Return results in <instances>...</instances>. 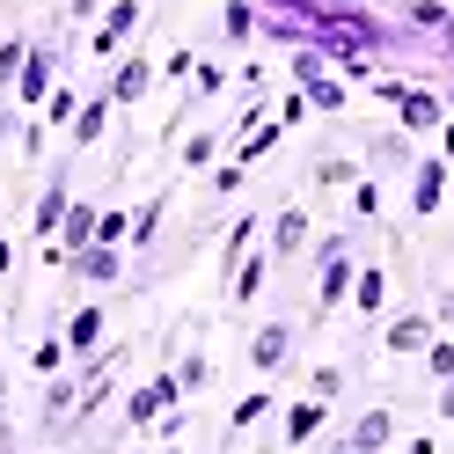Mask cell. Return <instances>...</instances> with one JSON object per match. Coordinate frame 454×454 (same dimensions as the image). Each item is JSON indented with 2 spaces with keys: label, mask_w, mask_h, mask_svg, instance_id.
Returning <instances> with one entry per match:
<instances>
[{
  "label": "cell",
  "mask_w": 454,
  "mask_h": 454,
  "mask_svg": "<svg viewBox=\"0 0 454 454\" xmlns=\"http://www.w3.org/2000/svg\"><path fill=\"white\" fill-rule=\"evenodd\" d=\"M352 278H359V242L352 235H323L316 242V308H308V323L352 308Z\"/></svg>",
  "instance_id": "1"
},
{
  "label": "cell",
  "mask_w": 454,
  "mask_h": 454,
  "mask_svg": "<svg viewBox=\"0 0 454 454\" xmlns=\"http://www.w3.org/2000/svg\"><path fill=\"white\" fill-rule=\"evenodd\" d=\"M176 403H184V381H176V366H161V374H147V381L118 403V425H125V433H147V425L168 418Z\"/></svg>",
  "instance_id": "2"
},
{
  "label": "cell",
  "mask_w": 454,
  "mask_h": 454,
  "mask_svg": "<svg viewBox=\"0 0 454 454\" xmlns=\"http://www.w3.org/2000/svg\"><path fill=\"white\" fill-rule=\"evenodd\" d=\"M59 59H67L59 37H30V59H22V81H15V110H44L51 103V89H59Z\"/></svg>",
  "instance_id": "3"
},
{
  "label": "cell",
  "mask_w": 454,
  "mask_h": 454,
  "mask_svg": "<svg viewBox=\"0 0 454 454\" xmlns=\"http://www.w3.org/2000/svg\"><path fill=\"white\" fill-rule=\"evenodd\" d=\"M147 22V0H110L103 8V22L89 30V59H103V67H118L125 59V37Z\"/></svg>",
  "instance_id": "4"
},
{
  "label": "cell",
  "mask_w": 454,
  "mask_h": 454,
  "mask_svg": "<svg viewBox=\"0 0 454 454\" xmlns=\"http://www.w3.org/2000/svg\"><path fill=\"white\" fill-rule=\"evenodd\" d=\"M294 345H301V330H294L286 316H271V323L249 330L242 359H249V374H286V366H294Z\"/></svg>",
  "instance_id": "5"
},
{
  "label": "cell",
  "mask_w": 454,
  "mask_h": 454,
  "mask_svg": "<svg viewBox=\"0 0 454 454\" xmlns=\"http://www.w3.org/2000/svg\"><path fill=\"white\" fill-rule=\"evenodd\" d=\"M59 271H67V286H118V278L132 271V249H103V242H89V249H74Z\"/></svg>",
  "instance_id": "6"
},
{
  "label": "cell",
  "mask_w": 454,
  "mask_h": 454,
  "mask_svg": "<svg viewBox=\"0 0 454 454\" xmlns=\"http://www.w3.org/2000/svg\"><path fill=\"white\" fill-rule=\"evenodd\" d=\"M67 206H74V154L51 168V184L37 191V213H30V235L37 242H59V227H67Z\"/></svg>",
  "instance_id": "7"
},
{
  "label": "cell",
  "mask_w": 454,
  "mask_h": 454,
  "mask_svg": "<svg viewBox=\"0 0 454 454\" xmlns=\"http://www.w3.org/2000/svg\"><path fill=\"white\" fill-rule=\"evenodd\" d=\"M308 235H316L308 206H278V213L264 220V249H271V264H294V257H308Z\"/></svg>",
  "instance_id": "8"
},
{
  "label": "cell",
  "mask_w": 454,
  "mask_h": 454,
  "mask_svg": "<svg viewBox=\"0 0 454 454\" xmlns=\"http://www.w3.org/2000/svg\"><path fill=\"white\" fill-rule=\"evenodd\" d=\"M388 440H395V403H366V411L345 425L337 454H388Z\"/></svg>",
  "instance_id": "9"
},
{
  "label": "cell",
  "mask_w": 454,
  "mask_h": 454,
  "mask_svg": "<svg viewBox=\"0 0 454 454\" xmlns=\"http://www.w3.org/2000/svg\"><path fill=\"white\" fill-rule=\"evenodd\" d=\"M330 425V403L323 395H301V403H278V447L286 454H308V440H316Z\"/></svg>",
  "instance_id": "10"
},
{
  "label": "cell",
  "mask_w": 454,
  "mask_h": 454,
  "mask_svg": "<svg viewBox=\"0 0 454 454\" xmlns=\"http://www.w3.org/2000/svg\"><path fill=\"white\" fill-rule=\"evenodd\" d=\"M395 125H403L411 139H433V132L447 125V96H440V89H425V81H411L403 103H395Z\"/></svg>",
  "instance_id": "11"
},
{
  "label": "cell",
  "mask_w": 454,
  "mask_h": 454,
  "mask_svg": "<svg viewBox=\"0 0 454 454\" xmlns=\"http://www.w3.org/2000/svg\"><path fill=\"white\" fill-rule=\"evenodd\" d=\"M440 337V316L433 308H403V316H388V330H381V352H395V359H411V352H425Z\"/></svg>",
  "instance_id": "12"
},
{
  "label": "cell",
  "mask_w": 454,
  "mask_h": 454,
  "mask_svg": "<svg viewBox=\"0 0 454 454\" xmlns=\"http://www.w3.org/2000/svg\"><path fill=\"white\" fill-rule=\"evenodd\" d=\"M154 74H161V67L147 59V51H125V59L110 67V81H103V96L118 103V110H139V96L154 89Z\"/></svg>",
  "instance_id": "13"
},
{
  "label": "cell",
  "mask_w": 454,
  "mask_h": 454,
  "mask_svg": "<svg viewBox=\"0 0 454 454\" xmlns=\"http://www.w3.org/2000/svg\"><path fill=\"white\" fill-rule=\"evenodd\" d=\"M103 330H110V308H103V301H81L74 316L59 323V337H67V352H74V366L103 352Z\"/></svg>",
  "instance_id": "14"
},
{
  "label": "cell",
  "mask_w": 454,
  "mask_h": 454,
  "mask_svg": "<svg viewBox=\"0 0 454 454\" xmlns=\"http://www.w3.org/2000/svg\"><path fill=\"white\" fill-rule=\"evenodd\" d=\"M447 176H454V168H447L440 154H418V168H411V220H433V213H440Z\"/></svg>",
  "instance_id": "15"
},
{
  "label": "cell",
  "mask_w": 454,
  "mask_h": 454,
  "mask_svg": "<svg viewBox=\"0 0 454 454\" xmlns=\"http://www.w3.org/2000/svg\"><path fill=\"white\" fill-rule=\"evenodd\" d=\"M168 206H176V184H161V191H147L132 206V257H147V249L161 242V220H168Z\"/></svg>",
  "instance_id": "16"
},
{
  "label": "cell",
  "mask_w": 454,
  "mask_h": 454,
  "mask_svg": "<svg viewBox=\"0 0 454 454\" xmlns=\"http://www.w3.org/2000/svg\"><path fill=\"white\" fill-rule=\"evenodd\" d=\"M366 168H418V139L403 125H388V132H366Z\"/></svg>",
  "instance_id": "17"
},
{
  "label": "cell",
  "mask_w": 454,
  "mask_h": 454,
  "mask_svg": "<svg viewBox=\"0 0 454 454\" xmlns=\"http://www.w3.org/2000/svg\"><path fill=\"white\" fill-rule=\"evenodd\" d=\"M110 118H118V103H110V96L96 89L89 103H81V118L67 125V154H89V147H96V139L110 132Z\"/></svg>",
  "instance_id": "18"
},
{
  "label": "cell",
  "mask_w": 454,
  "mask_h": 454,
  "mask_svg": "<svg viewBox=\"0 0 454 454\" xmlns=\"http://www.w3.org/2000/svg\"><path fill=\"white\" fill-rule=\"evenodd\" d=\"M264 278H271V249L257 242V249H249V257H242L235 271H227V301H235V308H257V294H264Z\"/></svg>",
  "instance_id": "19"
},
{
  "label": "cell",
  "mask_w": 454,
  "mask_h": 454,
  "mask_svg": "<svg viewBox=\"0 0 454 454\" xmlns=\"http://www.w3.org/2000/svg\"><path fill=\"white\" fill-rule=\"evenodd\" d=\"M271 411H278V395H271V388H249V395H242V403H235V411H227V454H235V447H242L249 433H257V425H264Z\"/></svg>",
  "instance_id": "20"
},
{
  "label": "cell",
  "mask_w": 454,
  "mask_h": 454,
  "mask_svg": "<svg viewBox=\"0 0 454 454\" xmlns=\"http://www.w3.org/2000/svg\"><path fill=\"white\" fill-rule=\"evenodd\" d=\"M257 235H264V220H257V213H235V220L220 227V278L235 271V264L249 257V249H257Z\"/></svg>",
  "instance_id": "21"
},
{
  "label": "cell",
  "mask_w": 454,
  "mask_h": 454,
  "mask_svg": "<svg viewBox=\"0 0 454 454\" xmlns=\"http://www.w3.org/2000/svg\"><path fill=\"white\" fill-rule=\"evenodd\" d=\"M257 22H264V0H227V8H220V44L242 51L249 37H257Z\"/></svg>",
  "instance_id": "22"
},
{
  "label": "cell",
  "mask_w": 454,
  "mask_h": 454,
  "mask_svg": "<svg viewBox=\"0 0 454 454\" xmlns=\"http://www.w3.org/2000/svg\"><path fill=\"white\" fill-rule=\"evenodd\" d=\"M352 308H359L366 323L388 316V271H381V264H359V278H352Z\"/></svg>",
  "instance_id": "23"
},
{
  "label": "cell",
  "mask_w": 454,
  "mask_h": 454,
  "mask_svg": "<svg viewBox=\"0 0 454 454\" xmlns=\"http://www.w3.org/2000/svg\"><path fill=\"white\" fill-rule=\"evenodd\" d=\"M96 220H103V206H96V198H74V206H67V227H59V249H67V257L96 242Z\"/></svg>",
  "instance_id": "24"
},
{
  "label": "cell",
  "mask_w": 454,
  "mask_h": 454,
  "mask_svg": "<svg viewBox=\"0 0 454 454\" xmlns=\"http://www.w3.org/2000/svg\"><path fill=\"white\" fill-rule=\"evenodd\" d=\"M220 139H227L220 125H198V132H184V139H176V168H213V161H220Z\"/></svg>",
  "instance_id": "25"
},
{
  "label": "cell",
  "mask_w": 454,
  "mask_h": 454,
  "mask_svg": "<svg viewBox=\"0 0 454 454\" xmlns=\"http://www.w3.org/2000/svg\"><path fill=\"white\" fill-rule=\"evenodd\" d=\"M359 176H366V168H359L352 154H323L316 168H308V184H316V191H352Z\"/></svg>",
  "instance_id": "26"
},
{
  "label": "cell",
  "mask_w": 454,
  "mask_h": 454,
  "mask_svg": "<svg viewBox=\"0 0 454 454\" xmlns=\"http://www.w3.org/2000/svg\"><path fill=\"white\" fill-rule=\"evenodd\" d=\"M67 366H74L67 337H59V330H44L37 345H30V374H37V381H51V374H67Z\"/></svg>",
  "instance_id": "27"
},
{
  "label": "cell",
  "mask_w": 454,
  "mask_h": 454,
  "mask_svg": "<svg viewBox=\"0 0 454 454\" xmlns=\"http://www.w3.org/2000/svg\"><path fill=\"white\" fill-rule=\"evenodd\" d=\"M220 89H227V67H220V59H198V74L184 81V110H206Z\"/></svg>",
  "instance_id": "28"
},
{
  "label": "cell",
  "mask_w": 454,
  "mask_h": 454,
  "mask_svg": "<svg viewBox=\"0 0 454 454\" xmlns=\"http://www.w3.org/2000/svg\"><path fill=\"white\" fill-rule=\"evenodd\" d=\"M278 139H286V125H278V118H264L257 132H242V147H235V161H242V168H257V161H264V154L278 147Z\"/></svg>",
  "instance_id": "29"
},
{
  "label": "cell",
  "mask_w": 454,
  "mask_h": 454,
  "mask_svg": "<svg viewBox=\"0 0 454 454\" xmlns=\"http://www.w3.org/2000/svg\"><path fill=\"white\" fill-rule=\"evenodd\" d=\"M301 96H308V110H323V118H337V110H345V96H352V89H345V81H337V74H323V81H308Z\"/></svg>",
  "instance_id": "30"
},
{
  "label": "cell",
  "mask_w": 454,
  "mask_h": 454,
  "mask_svg": "<svg viewBox=\"0 0 454 454\" xmlns=\"http://www.w3.org/2000/svg\"><path fill=\"white\" fill-rule=\"evenodd\" d=\"M403 22H411L418 37H440L447 22H454V8H440V0H411V8H403Z\"/></svg>",
  "instance_id": "31"
},
{
  "label": "cell",
  "mask_w": 454,
  "mask_h": 454,
  "mask_svg": "<svg viewBox=\"0 0 454 454\" xmlns=\"http://www.w3.org/2000/svg\"><path fill=\"white\" fill-rule=\"evenodd\" d=\"M96 242H103V249H132V213H125V206H103Z\"/></svg>",
  "instance_id": "32"
},
{
  "label": "cell",
  "mask_w": 454,
  "mask_h": 454,
  "mask_svg": "<svg viewBox=\"0 0 454 454\" xmlns=\"http://www.w3.org/2000/svg\"><path fill=\"white\" fill-rule=\"evenodd\" d=\"M81 103H89V96H74V89H67V81H59V89H51V103L37 110V118H44V125H59V132H67V125L81 118Z\"/></svg>",
  "instance_id": "33"
},
{
  "label": "cell",
  "mask_w": 454,
  "mask_h": 454,
  "mask_svg": "<svg viewBox=\"0 0 454 454\" xmlns=\"http://www.w3.org/2000/svg\"><path fill=\"white\" fill-rule=\"evenodd\" d=\"M286 74H294V89H308V81H323V74H330V59H323L316 44H294V59H286Z\"/></svg>",
  "instance_id": "34"
},
{
  "label": "cell",
  "mask_w": 454,
  "mask_h": 454,
  "mask_svg": "<svg viewBox=\"0 0 454 454\" xmlns=\"http://www.w3.org/2000/svg\"><path fill=\"white\" fill-rule=\"evenodd\" d=\"M22 59H30V37H0V96L22 81Z\"/></svg>",
  "instance_id": "35"
},
{
  "label": "cell",
  "mask_w": 454,
  "mask_h": 454,
  "mask_svg": "<svg viewBox=\"0 0 454 454\" xmlns=\"http://www.w3.org/2000/svg\"><path fill=\"white\" fill-rule=\"evenodd\" d=\"M345 381H352V366H316V374H308V395H323V403H337V395H345Z\"/></svg>",
  "instance_id": "36"
},
{
  "label": "cell",
  "mask_w": 454,
  "mask_h": 454,
  "mask_svg": "<svg viewBox=\"0 0 454 454\" xmlns=\"http://www.w3.org/2000/svg\"><path fill=\"white\" fill-rule=\"evenodd\" d=\"M425 381H454V337H433V345H425Z\"/></svg>",
  "instance_id": "37"
},
{
  "label": "cell",
  "mask_w": 454,
  "mask_h": 454,
  "mask_svg": "<svg viewBox=\"0 0 454 454\" xmlns=\"http://www.w3.org/2000/svg\"><path fill=\"white\" fill-rule=\"evenodd\" d=\"M176 381H184V395H198V388L213 381V359H206V352H184V359H176Z\"/></svg>",
  "instance_id": "38"
},
{
  "label": "cell",
  "mask_w": 454,
  "mask_h": 454,
  "mask_svg": "<svg viewBox=\"0 0 454 454\" xmlns=\"http://www.w3.org/2000/svg\"><path fill=\"white\" fill-rule=\"evenodd\" d=\"M352 213L359 220H381V176H359L352 184Z\"/></svg>",
  "instance_id": "39"
},
{
  "label": "cell",
  "mask_w": 454,
  "mask_h": 454,
  "mask_svg": "<svg viewBox=\"0 0 454 454\" xmlns=\"http://www.w3.org/2000/svg\"><path fill=\"white\" fill-rule=\"evenodd\" d=\"M242 184H249V168H242V161H227V168H213V184H206V191H213V198H235Z\"/></svg>",
  "instance_id": "40"
},
{
  "label": "cell",
  "mask_w": 454,
  "mask_h": 454,
  "mask_svg": "<svg viewBox=\"0 0 454 454\" xmlns=\"http://www.w3.org/2000/svg\"><path fill=\"white\" fill-rule=\"evenodd\" d=\"M147 433H161V447H168V440H184V433H191V411L176 403V411H168V418H154V425H147Z\"/></svg>",
  "instance_id": "41"
},
{
  "label": "cell",
  "mask_w": 454,
  "mask_h": 454,
  "mask_svg": "<svg viewBox=\"0 0 454 454\" xmlns=\"http://www.w3.org/2000/svg\"><path fill=\"white\" fill-rule=\"evenodd\" d=\"M271 118H278V125H286V132H294V125L308 118V96H301V89H294V96H278V103H271Z\"/></svg>",
  "instance_id": "42"
},
{
  "label": "cell",
  "mask_w": 454,
  "mask_h": 454,
  "mask_svg": "<svg viewBox=\"0 0 454 454\" xmlns=\"http://www.w3.org/2000/svg\"><path fill=\"white\" fill-rule=\"evenodd\" d=\"M161 74H168V81H191V74H198V51H191V44H176V51L161 59Z\"/></svg>",
  "instance_id": "43"
},
{
  "label": "cell",
  "mask_w": 454,
  "mask_h": 454,
  "mask_svg": "<svg viewBox=\"0 0 454 454\" xmlns=\"http://www.w3.org/2000/svg\"><path fill=\"white\" fill-rule=\"evenodd\" d=\"M0 454H15V433H8V366H0Z\"/></svg>",
  "instance_id": "44"
},
{
  "label": "cell",
  "mask_w": 454,
  "mask_h": 454,
  "mask_svg": "<svg viewBox=\"0 0 454 454\" xmlns=\"http://www.w3.org/2000/svg\"><path fill=\"white\" fill-rule=\"evenodd\" d=\"M44 132H51V125H44V118H30V125H22V154H30V161H37V154H44Z\"/></svg>",
  "instance_id": "45"
},
{
  "label": "cell",
  "mask_w": 454,
  "mask_h": 454,
  "mask_svg": "<svg viewBox=\"0 0 454 454\" xmlns=\"http://www.w3.org/2000/svg\"><path fill=\"white\" fill-rule=\"evenodd\" d=\"M67 22H103V0H67Z\"/></svg>",
  "instance_id": "46"
},
{
  "label": "cell",
  "mask_w": 454,
  "mask_h": 454,
  "mask_svg": "<svg viewBox=\"0 0 454 454\" xmlns=\"http://www.w3.org/2000/svg\"><path fill=\"white\" fill-rule=\"evenodd\" d=\"M433 411H440V418L454 425V381H440V395H433Z\"/></svg>",
  "instance_id": "47"
},
{
  "label": "cell",
  "mask_w": 454,
  "mask_h": 454,
  "mask_svg": "<svg viewBox=\"0 0 454 454\" xmlns=\"http://www.w3.org/2000/svg\"><path fill=\"white\" fill-rule=\"evenodd\" d=\"M403 454H440V440H433V433H418V440H403Z\"/></svg>",
  "instance_id": "48"
},
{
  "label": "cell",
  "mask_w": 454,
  "mask_h": 454,
  "mask_svg": "<svg viewBox=\"0 0 454 454\" xmlns=\"http://www.w3.org/2000/svg\"><path fill=\"white\" fill-rule=\"evenodd\" d=\"M440 161H447V168H454V118H447V125H440Z\"/></svg>",
  "instance_id": "49"
},
{
  "label": "cell",
  "mask_w": 454,
  "mask_h": 454,
  "mask_svg": "<svg viewBox=\"0 0 454 454\" xmlns=\"http://www.w3.org/2000/svg\"><path fill=\"white\" fill-rule=\"evenodd\" d=\"M8 271H15V242L0 235V278H8Z\"/></svg>",
  "instance_id": "50"
},
{
  "label": "cell",
  "mask_w": 454,
  "mask_h": 454,
  "mask_svg": "<svg viewBox=\"0 0 454 454\" xmlns=\"http://www.w3.org/2000/svg\"><path fill=\"white\" fill-rule=\"evenodd\" d=\"M440 59L454 67V22H447V30H440Z\"/></svg>",
  "instance_id": "51"
},
{
  "label": "cell",
  "mask_w": 454,
  "mask_h": 454,
  "mask_svg": "<svg viewBox=\"0 0 454 454\" xmlns=\"http://www.w3.org/2000/svg\"><path fill=\"white\" fill-rule=\"evenodd\" d=\"M447 118H454V81H447Z\"/></svg>",
  "instance_id": "52"
},
{
  "label": "cell",
  "mask_w": 454,
  "mask_h": 454,
  "mask_svg": "<svg viewBox=\"0 0 454 454\" xmlns=\"http://www.w3.org/2000/svg\"><path fill=\"white\" fill-rule=\"evenodd\" d=\"M440 316H454V294H447V301H440Z\"/></svg>",
  "instance_id": "53"
},
{
  "label": "cell",
  "mask_w": 454,
  "mask_h": 454,
  "mask_svg": "<svg viewBox=\"0 0 454 454\" xmlns=\"http://www.w3.org/2000/svg\"><path fill=\"white\" fill-rule=\"evenodd\" d=\"M132 454H147V447H132Z\"/></svg>",
  "instance_id": "54"
}]
</instances>
